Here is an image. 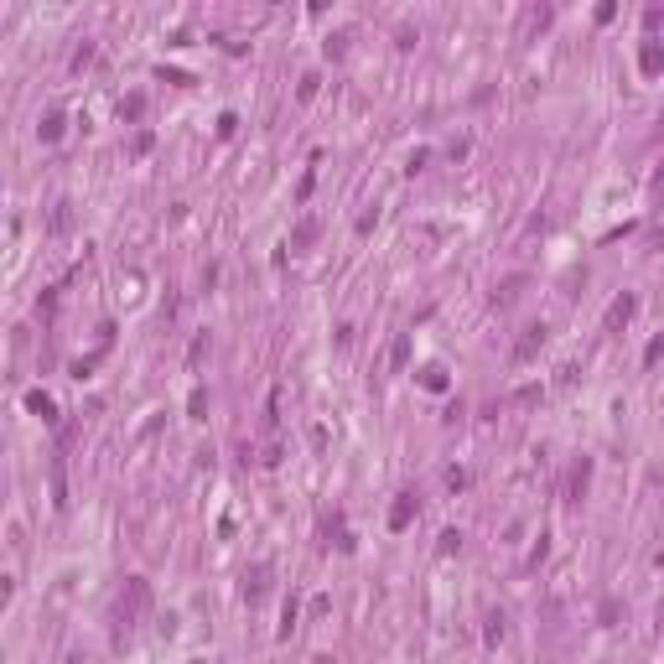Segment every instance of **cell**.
Wrapping results in <instances>:
<instances>
[{"label":"cell","mask_w":664,"mask_h":664,"mask_svg":"<svg viewBox=\"0 0 664 664\" xmlns=\"http://www.w3.org/2000/svg\"><path fill=\"white\" fill-rule=\"evenodd\" d=\"M146 607H151V586L140 582V576H130L125 582V592H119V618H140V613H146Z\"/></svg>","instance_id":"obj_1"},{"label":"cell","mask_w":664,"mask_h":664,"mask_svg":"<svg viewBox=\"0 0 664 664\" xmlns=\"http://www.w3.org/2000/svg\"><path fill=\"white\" fill-rule=\"evenodd\" d=\"M540 348H545V327H525V338L514 343V363H529Z\"/></svg>","instance_id":"obj_2"},{"label":"cell","mask_w":664,"mask_h":664,"mask_svg":"<svg viewBox=\"0 0 664 664\" xmlns=\"http://www.w3.org/2000/svg\"><path fill=\"white\" fill-rule=\"evenodd\" d=\"M633 312H639V301H633V296H618V301L607 306V317H602V327H607V332H618V327H623V322H628V317H633Z\"/></svg>","instance_id":"obj_3"},{"label":"cell","mask_w":664,"mask_h":664,"mask_svg":"<svg viewBox=\"0 0 664 664\" xmlns=\"http://www.w3.org/2000/svg\"><path fill=\"white\" fill-rule=\"evenodd\" d=\"M415 509H420V499H415V493H400V499H395V509H389V529H405L410 519H415Z\"/></svg>","instance_id":"obj_4"},{"label":"cell","mask_w":664,"mask_h":664,"mask_svg":"<svg viewBox=\"0 0 664 664\" xmlns=\"http://www.w3.org/2000/svg\"><path fill=\"white\" fill-rule=\"evenodd\" d=\"M317 233H322V223H317V218H301V223L291 229V249H312Z\"/></svg>","instance_id":"obj_5"},{"label":"cell","mask_w":664,"mask_h":664,"mask_svg":"<svg viewBox=\"0 0 664 664\" xmlns=\"http://www.w3.org/2000/svg\"><path fill=\"white\" fill-rule=\"evenodd\" d=\"M639 68H643V73H664V47L654 42V36L639 47Z\"/></svg>","instance_id":"obj_6"},{"label":"cell","mask_w":664,"mask_h":664,"mask_svg":"<svg viewBox=\"0 0 664 664\" xmlns=\"http://www.w3.org/2000/svg\"><path fill=\"white\" fill-rule=\"evenodd\" d=\"M265 586H270V566H255V571L244 576V597H249V602H260V597H265Z\"/></svg>","instance_id":"obj_7"},{"label":"cell","mask_w":664,"mask_h":664,"mask_svg":"<svg viewBox=\"0 0 664 664\" xmlns=\"http://www.w3.org/2000/svg\"><path fill=\"white\" fill-rule=\"evenodd\" d=\"M119 115H125V119H140V115H146V99H140V93H130L125 104H119Z\"/></svg>","instance_id":"obj_8"},{"label":"cell","mask_w":664,"mask_h":664,"mask_svg":"<svg viewBox=\"0 0 664 664\" xmlns=\"http://www.w3.org/2000/svg\"><path fill=\"white\" fill-rule=\"evenodd\" d=\"M26 405H32V410H36L42 420H52V400H47L42 389H36V395H26Z\"/></svg>","instance_id":"obj_9"},{"label":"cell","mask_w":664,"mask_h":664,"mask_svg":"<svg viewBox=\"0 0 664 664\" xmlns=\"http://www.w3.org/2000/svg\"><path fill=\"white\" fill-rule=\"evenodd\" d=\"M36 130H42V140H58V135H62V115H47Z\"/></svg>","instance_id":"obj_10"},{"label":"cell","mask_w":664,"mask_h":664,"mask_svg":"<svg viewBox=\"0 0 664 664\" xmlns=\"http://www.w3.org/2000/svg\"><path fill=\"white\" fill-rule=\"evenodd\" d=\"M73 223V213H68V203H58V208H52V233H62Z\"/></svg>","instance_id":"obj_11"},{"label":"cell","mask_w":664,"mask_h":664,"mask_svg":"<svg viewBox=\"0 0 664 664\" xmlns=\"http://www.w3.org/2000/svg\"><path fill=\"white\" fill-rule=\"evenodd\" d=\"M405 358H410V343H405V338H395V348H389V363H395V369H405Z\"/></svg>","instance_id":"obj_12"},{"label":"cell","mask_w":664,"mask_h":664,"mask_svg":"<svg viewBox=\"0 0 664 664\" xmlns=\"http://www.w3.org/2000/svg\"><path fill=\"white\" fill-rule=\"evenodd\" d=\"M503 623H509L503 613H488V643H499V639H503Z\"/></svg>","instance_id":"obj_13"},{"label":"cell","mask_w":664,"mask_h":664,"mask_svg":"<svg viewBox=\"0 0 664 664\" xmlns=\"http://www.w3.org/2000/svg\"><path fill=\"white\" fill-rule=\"evenodd\" d=\"M586 472H592V467H586V462H582V467H576V472H571V493H576V499H582V493H586Z\"/></svg>","instance_id":"obj_14"},{"label":"cell","mask_w":664,"mask_h":664,"mask_svg":"<svg viewBox=\"0 0 664 664\" xmlns=\"http://www.w3.org/2000/svg\"><path fill=\"white\" fill-rule=\"evenodd\" d=\"M420 385H426V389H446V379H442V369H426V374H420Z\"/></svg>","instance_id":"obj_15"},{"label":"cell","mask_w":664,"mask_h":664,"mask_svg":"<svg viewBox=\"0 0 664 664\" xmlns=\"http://www.w3.org/2000/svg\"><path fill=\"white\" fill-rule=\"evenodd\" d=\"M187 405H192V420H203V410H208V395H203V389H192V400H187Z\"/></svg>","instance_id":"obj_16"},{"label":"cell","mask_w":664,"mask_h":664,"mask_svg":"<svg viewBox=\"0 0 664 664\" xmlns=\"http://www.w3.org/2000/svg\"><path fill=\"white\" fill-rule=\"evenodd\" d=\"M130 151H135V156H146V151H151V130H140V135L130 140Z\"/></svg>","instance_id":"obj_17"},{"label":"cell","mask_w":664,"mask_h":664,"mask_svg":"<svg viewBox=\"0 0 664 664\" xmlns=\"http://www.w3.org/2000/svg\"><path fill=\"white\" fill-rule=\"evenodd\" d=\"M446 488H452V493L467 488V472H462V467H452V472H446Z\"/></svg>","instance_id":"obj_18"},{"label":"cell","mask_w":664,"mask_h":664,"mask_svg":"<svg viewBox=\"0 0 664 664\" xmlns=\"http://www.w3.org/2000/svg\"><path fill=\"white\" fill-rule=\"evenodd\" d=\"M659 358H664V338H654L649 353H643V363H659Z\"/></svg>","instance_id":"obj_19"},{"label":"cell","mask_w":664,"mask_h":664,"mask_svg":"<svg viewBox=\"0 0 664 664\" xmlns=\"http://www.w3.org/2000/svg\"><path fill=\"white\" fill-rule=\"evenodd\" d=\"M659 571H664V556H659Z\"/></svg>","instance_id":"obj_20"}]
</instances>
